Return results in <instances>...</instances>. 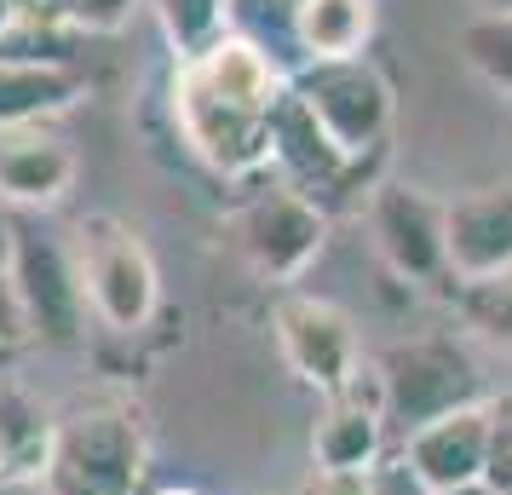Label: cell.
Listing matches in <instances>:
<instances>
[{"label": "cell", "mask_w": 512, "mask_h": 495, "mask_svg": "<svg viewBox=\"0 0 512 495\" xmlns=\"http://www.w3.org/2000/svg\"><path fill=\"white\" fill-rule=\"evenodd\" d=\"M75 271H81V288H87V306L104 329L116 334H139L156 306H162V271L150 260L144 236L116 219V213H87L75 225Z\"/></svg>", "instance_id": "1"}, {"label": "cell", "mask_w": 512, "mask_h": 495, "mask_svg": "<svg viewBox=\"0 0 512 495\" xmlns=\"http://www.w3.org/2000/svg\"><path fill=\"white\" fill-rule=\"evenodd\" d=\"M144 426L121 403H81L58 421L47 495H133L144 484Z\"/></svg>", "instance_id": "2"}, {"label": "cell", "mask_w": 512, "mask_h": 495, "mask_svg": "<svg viewBox=\"0 0 512 495\" xmlns=\"http://www.w3.org/2000/svg\"><path fill=\"white\" fill-rule=\"evenodd\" d=\"M374 369H380V392H386V426H397L403 438L466 409V403H484L478 398V363L466 357L455 334L392 340L374 357Z\"/></svg>", "instance_id": "3"}, {"label": "cell", "mask_w": 512, "mask_h": 495, "mask_svg": "<svg viewBox=\"0 0 512 495\" xmlns=\"http://www.w3.org/2000/svg\"><path fill=\"white\" fill-rule=\"evenodd\" d=\"M294 98L317 116L328 139L346 150L351 162L380 156V144L392 133L397 93L386 70L374 58H323V64H300L294 70Z\"/></svg>", "instance_id": "4"}, {"label": "cell", "mask_w": 512, "mask_h": 495, "mask_svg": "<svg viewBox=\"0 0 512 495\" xmlns=\"http://www.w3.org/2000/svg\"><path fill=\"white\" fill-rule=\"evenodd\" d=\"M236 242H242V260L254 265V277H265V283H294L323 254L328 208L317 196H305L300 185L277 179V185L254 190L242 202V213H236Z\"/></svg>", "instance_id": "5"}, {"label": "cell", "mask_w": 512, "mask_h": 495, "mask_svg": "<svg viewBox=\"0 0 512 495\" xmlns=\"http://www.w3.org/2000/svg\"><path fill=\"white\" fill-rule=\"evenodd\" d=\"M374 254L403 283H449V202L432 190L386 179L369 190Z\"/></svg>", "instance_id": "6"}, {"label": "cell", "mask_w": 512, "mask_h": 495, "mask_svg": "<svg viewBox=\"0 0 512 495\" xmlns=\"http://www.w3.org/2000/svg\"><path fill=\"white\" fill-rule=\"evenodd\" d=\"M271 329H277L288 369L323 398L351 392V380L369 369V357L357 346V323L323 294H282L271 311Z\"/></svg>", "instance_id": "7"}, {"label": "cell", "mask_w": 512, "mask_h": 495, "mask_svg": "<svg viewBox=\"0 0 512 495\" xmlns=\"http://www.w3.org/2000/svg\"><path fill=\"white\" fill-rule=\"evenodd\" d=\"M173 121H179V139L190 144V156L225 179H248L271 162V121L236 110L231 98H219L185 64L173 70Z\"/></svg>", "instance_id": "8"}, {"label": "cell", "mask_w": 512, "mask_h": 495, "mask_svg": "<svg viewBox=\"0 0 512 495\" xmlns=\"http://www.w3.org/2000/svg\"><path fill=\"white\" fill-rule=\"evenodd\" d=\"M12 288L24 300L29 317V340H52V346H70L81 323H87V288L75 271V254L64 242H52L41 231L18 225V260H12Z\"/></svg>", "instance_id": "9"}, {"label": "cell", "mask_w": 512, "mask_h": 495, "mask_svg": "<svg viewBox=\"0 0 512 495\" xmlns=\"http://www.w3.org/2000/svg\"><path fill=\"white\" fill-rule=\"evenodd\" d=\"M311 455L317 472H369L386 461V392L374 363L351 380V392L323 398V415L311 426Z\"/></svg>", "instance_id": "10"}, {"label": "cell", "mask_w": 512, "mask_h": 495, "mask_svg": "<svg viewBox=\"0 0 512 495\" xmlns=\"http://www.w3.org/2000/svg\"><path fill=\"white\" fill-rule=\"evenodd\" d=\"M403 461L420 472V484L432 495L484 484V472H489V403H466L455 415L409 432L403 438Z\"/></svg>", "instance_id": "11"}, {"label": "cell", "mask_w": 512, "mask_h": 495, "mask_svg": "<svg viewBox=\"0 0 512 495\" xmlns=\"http://www.w3.org/2000/svg\"><path fill=\"white\" fill-rule=\"evenodd\" d=\"M75 150L64 133H52V121L41 127H0V202L12 208H58L70 196Z\"/></svg>", "instance_id": "12"}, {"label": "cell", "mask_w": 512, "mask_h": 495, "mask_svg": "<svg viewBox=\"0 0 512 495\" xmlns=\"http://www.w3.org/2000/svg\"><path fill=\"white\" fill-rule=\"evenodd\" d=\"M512 271V185H478L449 202V277L484 283Z\"/></svg>", "instance_id": "13"}, {"label": "cell", "mask_w": 512, "mask_h": 495, "mask_svg": "<svg viewBox=\"0 0 512 495\" xmlns=\"http://www.w3.org/2000/svg\"><path fill=\"white\" fill-rule=\"evenodd\" d=\"M271 162H282L288 185H300L305 196H317V202L351 190V173L363 167V162H351L346 150L317 127V116L294 98V87H288L277 121H271Z\"/></svg>", "instance_id": "14"}, {"label": "cell", "mask_w": 512, "mask_h": 495, "mask_svg": "<svg viewBox=\"0 0 512 495\" xmlns=\"http://www.w3.org/2000/svg\"><path fill=\"white\" fill-rule=\"evenodd\" d=\"M87 93L81 70L41 52H0V127H41L75 110Z\"/></svg>", "instance_id": "15"}, {"label": "cell", "mask_w": 512, "mask_h": 495, "mask_svg": "<svg viewBox=\"0 0 512 495\" xmlns=\"http://www.w3.org/2000/svg\"><path fill=\"white\" fill-rule=\"evenodd\" d=\"M52 444H58V421L29 398L18 375H0V484H41L52 467Z\"/></svg>", "instance_id": "16"}, {"label": "cell", "mask_w": 512, "mask_h": 495, "mask_svg": "<svg viewBox=\"0 0 512 495\" xmlns=\"http://www.w3.org/2000/svg\"><path fill=\"white\" fill-rule=\"evenodd\" d=\"M288 29L300 41L305 64L363 58V47L374 35V0H294L288 6Z\"/></svg>", "instance_id": "17"}, {"label": "cell", "mask_w": 512, "mask_h": 495, "mask_svg": "<svg viewBox=\"0 0 512 495\" xmlns=\"http://www.w3.org/2000/svg\"><path fill=\"white\" fill-rule=\"evenodd\" d=\"M455 47H461L466 70L478 75L484 87L512 98V12H478V18H466Z\"/></svg>", "instance_id": "18"}, {"label": "cell", "mask_w": 512, "mask_h": 495, "mask_svg": "<svg viewBox=\"0 0 512 495\" xmlns=\"http://www.w3.org/2000/svg\"><path fill=\"white\" fill-rule=\"evenodd\" d=\"M162 35L173 41L179 58L208 52L219 35H231V0H156Z\"/></svg>", "instance_id": "19"}, {"label": "cell", "mask_w": 512, "mask_h": 495, "mask_svg": "<svg viewBox=\"0 0 512 495\" xmlns=\"http://www.w3.org/2000/svg\"><path fill=\"white\" fill-rule=\"evenodd\" d=\"M455 306H461L466 329L512 352V271H495L484 283H455Z\"/></svg>", "instance_id": "20"}, {"label": "cell", "mask_w": 512, "mask_h": 495, "mask_svg": "<svg viewBox=\"0 0 512 495\" xmlns=\"http://www.w3.org/2000/svg\"><path fill=\"white\" fill-rule=\"evenodd\" d=\"M484 484L495 495H512V392L489 398V472Z\"/></svg>", "instance_id": "21"}, {"label": "cell", "mask_w": 512, "mask_h": 495, "mask_svg": "<svg viewBox=\"0 0 512 495\" xmlns=\"http://www.w3.org/2000/svg\"><path fill=\"white\" fill-rule=\"evenodd\" d=\"M139 0H64V24L87 29V35H116L133 24Z\"/></svg>", "instance_id": "22"}, {"label": "cell", "mask_w": 512, "mask_h": 495, "mask_svg": "<svg viewBox=\"0 0 512 495\" xmlns=\"http://www.w3.org/2000/svg\"><path fill=\"white\" fill-rule=\"evenodd\" d=\"M24 340H29L24 300H18V288H12V277H0V346H12V352H24Z\"/></svg>", "instance_id": "23"}, {"label": "cell", "mask_w": 512, "mask_h": 495, "mask_svg": "<svg viewBox=\"0 0 512 495\" xmlns=\"http://www.w3.org/2000/svg\"><path fill=\"white\" fill-rule=\"evenodd\" d=\"M311 495H380V484H374V467L369 472H317Z\"/></svg>", "instance_id": "24"}, {"label": "cell", "mask_w": 512, "mask_h": 495, "mask_svg": "<svg viewBox=\"0 0 512 495\" xmlns=\"http://www.w3.org/2000/svg\"><path fill=\"white\" fill-rule=\"evenodd\" d=\"M374 484H380V495H432L403 455H397V461H380V467H374Z\"/></svg>", "instance_id": "25"}, {"label": "cell", "mask_w": 512, "mask_h": 495, "mask_svg": "<svg viewBox=\"0 0 512 495\" xmlns=\"http://www.w3.org/2000/svg\"><path fill=\"white\" fill-rule=\"evenodd\" d=\"M12 260H18V219L0 202V277H12Z\"/></svg>", "instance_id": "26"}, {"label": "cell", "mask_w": 512, "mask_h": 495, "mask_svg": "<svg viewBox=\"0 0 512 495\" xmlns=\"http://www.w3.org/2000/svg\"><path fill=\"white\" fill-rule=\"evenodd\" d=\"M18 29V0H0V41Z\"/></svg>", "instance_id": "27"}, {"label": "cell", "mask_w": 512, "mask_h": 495, "mask_svg": "<svg viewBox=\"0 0 512 495\" xmlns=\"http://www.w3.org/2000/svg\"><path fill=\"white\" fill-rule=\"evenodd\" d=\"M0 495H47V484H18V478H6Z\"/></svg>", "instance_id": "28"}, {"label": "cell", "mask_w": 512, "mask_h": 495, "mask_svg": "<svg viewBox=\"0 0 512 495\" xmlns=\"http://www.w3.org/2000/svg\"><path fill=\"white\" fill-rule=\"evenodd\" d=\"M12 363H18V352H12V346H0V375H12Z\"/></svg>", "instance_id": "29"}, {"label": "cell", "mask_w": 512, "mask_h": 495, "mask_svg": "<svg viewBox=\"0 0 512 495\" xmlns=\"http://www.w3.org/2000/svg\"><path fill=\"white\" fill-rule=\"evenodd\" d=\"M443 495H495L489 484H466V490H443Z\"/></svg>", "instance_id": "30"}, {"label": "cell", "mask_w": 512, "mask_h": 495, "mask_svg": "<svg viewBox=\"0 0 512 495\" xmlns=\"http://www.w3.org/2000/svg\"><path fill=\"white\" fill-rule=\"evenodd\" d=\"M484 12H512V0H478Z\"/></svg>", "instance_id": "31"}, {"label": "cell", "mask_w": 512, "mask_h": 495, "mask_svg": "<svg viewBox=\"0 0 512 495\" xmlns=\"http://www.w3.org/2000/svg\"><path fill=\"white\" fill-rule=\"evenodd\" d=\"M162 495H196V490H162Z\"/></svg>", "instance_id": "32"}, {"label": "cell", "mask_w": 512, "mask_h": 495, "mask_svg": "<svg viewBox=\"0 0 512 495\" xmlns=\"http://www.w3.org/2000/svg\"><path fill=\"white\" fill-rule=\"evenodd\" d=\"M300 495H311V490H300Z\"/></svg>", "instance_id": "33"}]
</instances>
